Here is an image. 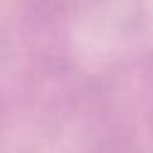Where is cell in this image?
Segmentation results:
<instances>
[]
</instances>
